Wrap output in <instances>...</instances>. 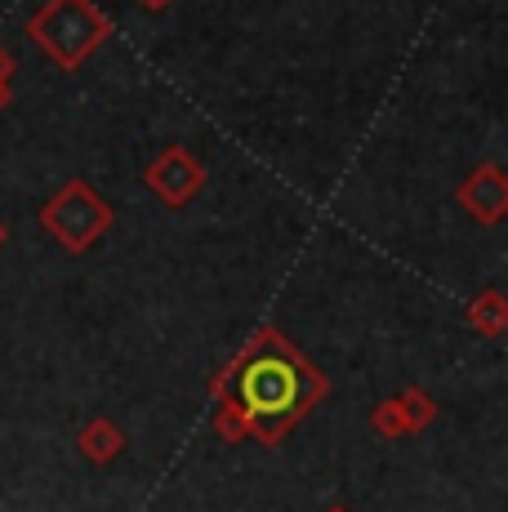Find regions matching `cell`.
I'll return each instance as SVG.
<instances>
[{
	"label": "cell",
	"instance_id": "obj_1",
	"mask_svg": "<svg viewBox=\"0 0 508 512\" xmlns=\"http://www.w3.org/2000/svg\"><path fill=\"white\" fill-rule=\"evenodd\" d=\"M27 36L54 58L63 72L81 67L107 36V18L94 0H45V9H36Z\"/></svg>",
	"mask_w": 508,
	"mask_h": 512
},
{
	"label": "cell",
	"instance_id": "obj_2",
	"mask_svg": "<svg viewBox=\"0 0 508 512\" xmlns=\"http://www.w3.org/2000/svg\"><path fill=\"white\" fill-rule=\"evenodd\" d=\"M107 219H112L107 205L85 183H67L63 192H58L54 201L41 210V223L58 236V241L72 245V250H85V245L107 228Z\"/></svg>",
	"mask_w": 508,
	"mask_h": 512
},
{
	"label": "cell",
	"instance_id": "obj_3",
	"mask_svg": "<svg viewBox=\"0 0 508 512\" xmlns=\"http://www.w3.org/2000/svg\"><path fill=\"white\" fill-rule=\"evenodd\" d=\"M201 183H205L201 161L197 156H188L183 147H165V152L148 165V187L170 205H183L188 196H197Z\"/></svg>",
	"mask_w": 508,
	"mask_h": 512
},
{
	"label": "cell",
	"instance_id": "obj_4",
	"mask_svg": "<svg viewBox=\"0 0 508 512\" xmlns=\"http://www.w3.org/2000/svg\"><path fill=\"white\" fill-rule=\"evenodd\" d=\"M459 205L477 223H500L508 210V179L500 174V165H482V170L468 174V183L459 187Z\"/></svg>",
	"mask_w": 508,
	"mask_h": 512
},
{
	"label": "cell",
	"instance_id": "obj_5",
	"mask_svg": "<svg viewBox=\"0 0 508 512\" xmlns=\"http://www.w3.org/2000/svg\"><path fill=\"white\" fill-rule=\"evenodd\" d=\"M9 72H14V58H9L5 49H0V81H9Z\"/></svg>",
	"mask_w": 508,
	"mask_h": 512
},
{
	"label": "cell",
	"instance_id": "obj_6",
	"mask_svg": "<svg viewBox=\"0 0 508 512\" xmlns=\"http://www.w3.org/2000/svg\"><path fill=\"white\" fill-rule=\"evenodd\" d=\"M139 5H143V9H152V14H156V9H165L170 0H139Z\"/></svg>",
	"mask_w": 508,
	"mask_h": 512
},
{
	"label": "cell",
	"instance_id": "obj_7",
	"mask_svg": "<svg viewBox=\"0 0 508 512\" xmlns=\"http://www.w3.org/2000/svg\"><path fill=\"white\" fill-rule=\"evenodd\" d=\"M5 103H9V81H0V112H5Z\"/></svg>",
	"mask_w": 508,
	"mask_h": 512
}]
</instances>
